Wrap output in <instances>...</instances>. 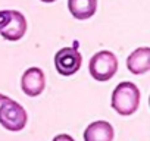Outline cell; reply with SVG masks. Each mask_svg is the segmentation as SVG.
I'll list each match as a JSON object with an SVG mask.
<instances>
[{
	"label": "cell",
	"instance_id": "1",
	"mask_svg": "<svg viewBox=\"0 0 150 141\" xmlns=\"http://www.w3.org/2000/svg\"><path fill=\"white\" fill-rule=\"evenodd\" d=\"M140 90L134 82H119L112 93V109L121 116H131L140 106Z\"/></svg>",
	"mask_w": 150,
	"mask_h": 141
},
{
	"label": "cell",
	"instance_id": "2",
	"mask_svg": "<svg viewBox=\"0 0 150 141\" xmlns=\"http://www.w3.org/2000/svg\"><path fill=\"white\" fill-rule=\"evenodd\" d=\"M28 121L27 110L11 97L5 96L0 102V125L5 129L18 132L25 128Z\"/></svg>",
	"mask_w": 150,
	"mask_h": 141
},
{
	"label": "cell",
	"instance_id": "3",
	"mask_svg": "<svg viewBox=\"0 0 150 141\" xmlns=\"http://www.w3.org/2000/svg\"><path fill=\"white\" fill-rule=\"evenodd\" d=\"M116 70H118V59L109 50L97 51L90 59L88 72L99 82H106L110 78H113Z\"/></svg>",
	"mask_w": 150,
	"mask_h": 141
},
{
	"label": "cell",
	"instance_id": "4",
	"mask_svg": "<svg viewBox=\"0 0 150 141\" xmlns=\"http://www.w3.org/2000/svg\"><path fill=\"white\" fill-rule=\"evenodd\" d=\"M77 46L78 41H74L72 47H62L54 54V68L63 77H71L77 74L83 65V56Z\"/></svg>",
	"mask_w": 150,
	"mask_h": 141
},
{
	"label": "cell",
	"instance_id": "5",
	"mask_svg": "<svg viewBox=\"0 0 150 141\" xmlns=\"http://www.w3.org/2000/svg\"><path fill=\"white\" fill-rule=\"evenodd\" d=\"M21 88H22L24 94H27L28 97L40 96L46 88V75H44V72L37 66L28 68L22 74Z\"/></svg>",
	"mask_w": 150,
	"mask_h": 141
},
{
	"label": "cell",
	"instance_id": "6",
	"mask_svg": "<svg viewBox=\"0 0 150 141\" xmlns=\"http://www.w3.org/2000/svg\"><path fill=\"white\" fill-rule=\"evenodd\" d=\"M27 32V19L25 16L18 11H11V19L9 22L0 30V35L9 41H18L21 40Z\"/></svg>",
	"mask_w": 150,
	"mask_h": 141
},
{
	"label": "cell",
	"instance_id": "7",
	"mask_svg": "<svg viewBox=\"0 0 150 141\" xmlns=\"http://www.w3.org/2000/svg\"><path fill=\"white\" fill-rule=\"evenodd\" d=\"M127 68L134 75H143L150 70V49L138 47L127 57Z\"/></svg>",
	"mask_w": 150,
	"mask_h": 141
},
{
	"label": "cell",
	"instance_id": "8",
	"mask_svg": "<svg viewBox=\"0 0 150 141\" xmlns=\"http://www.w3.org/2000/svg\"><path fill=\"white\" fill-rule=\"evenodd\" d=\"M115 129L108 121L91 122L84 131V141H113Z\"/></svg>",
	"mask_w": 150,
	"mask_h": 141
},
{
	"label": "cell",
	"instance_id": "9",
	"mask_svg": "<svg viewBox=\"0 0 150 141\" xmlns=\"http://www.w3.org/2000/svg\"><path fill=\"white\" fill-rule=\"evenodd\" d=\"M68 9L75 19L86 21L96 13L97 0H68Z\"/></svg>",
	"mask_w": 150,
	"mask_h": 141
},
{
	"label": "cell",
	"instance_id": "10",
	"mask_svg": "<svg viewBox=\"0 0 150 141\" xmlns=\"http://www.w3.org/2000/svg\"><path fill=\"white\" fill-rule=\"evenodd\" d=\"M11 19V11H0V30H2Z\"/></svg>",
	"mask_w": 150,
	"mask_h": 141
},
{
	"label": "cell",
	"instance_id": "11",
	"mask_svg": "<svg viewBox=\"0 0 150 141\" xmlns=\"http://www.w3.org/2000/svg\"><path fill=\"white\" fill-rule=\"evenodd\" d=\"M52 141H75L71 135H68V134H59V135H56Z\"/></svg>",
	"mask_w": 150,
	"mask_h": 141
},
{
	"label": "cell",
	"instance_id": "12",
	"mask_svg": "<svg viewBox=\"0 0 150 141\" xmlns=\"http://www.w3.org/2000/svg\"><path fill=\"white\" fill-rule=\"evenodd\" d=\"M41 2H44V3H53V2H56V0H41Z\"/></svg>",
	"mask_w": 150,
	"mask_h": 141
}]
</instances>
